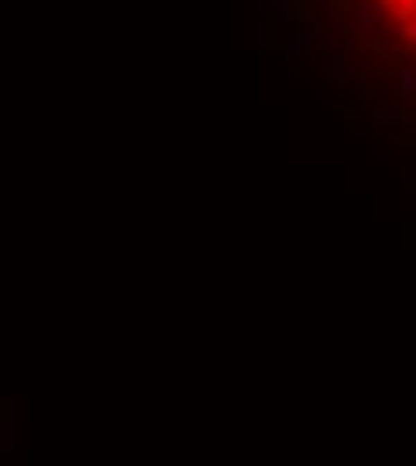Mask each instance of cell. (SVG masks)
Masks as SVG:
<instances>
[{"mask_svg": "<svg viewBox=\"0 0 416 466\" xmlns=\"http://www.w3.org/2000/svg\"><path fill=\"white\" fill-rule=\"evenodd\" d=\"M295 18H298V22H309V8H305V4H298V11H295Z\"/></svg>", "mask_w": 416, "mask_h": 466, "instance_id": "cell-8", "label": "cell"}, {"mask_svg": "<svg viewBox=\"0 0 416 466\" xmlns=\"http://www.w3.org/2000/svg\"><path fill=\"white\" fill-rule=\"evenodd\" d=\"M373 4H384V0H373Z\"/></svg>", "mask_w": 416, "mask_h": 466, "instance_id": "cell-10", "label": "cell"}, {"mask_svg": "<svg viewBox=\"0 0 416 466\" xmlns=\"http://www.w3.org/2000/svg\"><path fill=\"white\" fill-rule=\"evenodd\" d=\"M409 18H413V22H416V4H413V11H409Z\"/></svg>", "mask_w": 416, "mask_h": 466, "instance_id": "cell-9", "label": "cell"}, {"mask_svg": "<svg viewBox=\"0 0 416 466\" xmlns=\"http://www.w3.org/2000/svg\"><path fill=\"white\" fill-rule=\"evenodd\" d=\"M266 4L273 8V15H277V18H287V8H291L287 0H266Z\"/></svg>", "mask_w": 416, "mask_h": 466, "instance_id": "cell-5", "label": "cell"}, {"mask_svg": "<svg viewBox=\"0 0 416 466\" xmlns=\"http://www.w3.org/2000/svg\"><path fill=\"white\" fill-rule=\"evenodd\" d=\"M373 115H377L381 122H391V119H399V112H395V108H377Z\"/></svg>", "mask_w": 416, "mask_h": 466, "instance_id": "cell-7", "label": "cell"}, {"mask_svg": "<svg viewBox=\"0 0 416 466\" xmlns=\"http://www.w3.org/2000/svg\"><path fill=\"white\" fill-rule=\"evenodd\" d=\"M287 51H312V40H309V33H305V29H295V33H291V40H287Z\"/></svg>", "mask_w": 416, "mask_h": 466, "instance_id": "cell-4", "label": "cell"}, {"mask_svg": "<svg viewBox=\"0 0 416 466\" xmlns=\"http://www.w3.org/2000/svg\"><path fill=\"white\" fill-rule=\"evenodd\" d=\"M384 4H388V8H391V15H395V26L402 29V22L409 18V11H413L416 0H384Z\"/></svg>", "mask_w": 416, "mask_h": 466, "instance_id": "cell-3", "label": "cell"}, {"mask_svg": "<svg viewBox=\"0 0 416 466\" xmlns=\"http://www.w3.org/2000/svg\"><path fill=\"white\" fill-rule=\"evenodd\" d=\"M377 22H381V15H377V4H373V0H359V8L348 15V29L359 33V36H370L377 29Z\"/></svg>", "mask_w": 416, "mask_h": 466, "instance_id": "cell-1", "label": "cell"}, {"mask_svg": "<svg viewBox=\"0 0 416 466\" xmlns=\"http://www.w3.org/2000/svg\"><path fill=\"white\" fill-rule=\"evenodd\" d=\"M402 36L409 40V44H416V22H413V18H406V22H402Z\"/></svg>", "mask_w": 416, "mask_h": 466, "instance_id": "cell-6", "label": "cell"}, {"mask_svg": "<svg viewBox=\"0 0 416 466\" xmlns=\"http://www.w3.org/2000/svg\"><path fill=\"white\" fill-rule=\"evenodd\" d=\"M399 87H402V94H416V65L413 61L399 65Z\"/></svg>", "mask_w": 416, "mask_h": 466, "instance_id": "cell-2", "label": "cell"}]
</instances>
